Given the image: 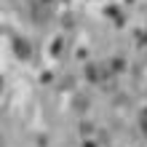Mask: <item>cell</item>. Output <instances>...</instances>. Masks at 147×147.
Listing matches in <instances>:
<instances>
[{
	"instance_id": "cell-1",
	"label": "cell",
	"mask_w": 147,
	"mask_h": 147,
	"mask_svg": "<svg viewBox=\"0 0 147 147\" xmlns=\"http://www.w3.org/2000/svg\"><path fill=\"white\" fill-rule=\"evenodd\" d=\"M139 126H142V131H144V136H147V107L139 112Z\"/></svg>"
}]
</instances>
